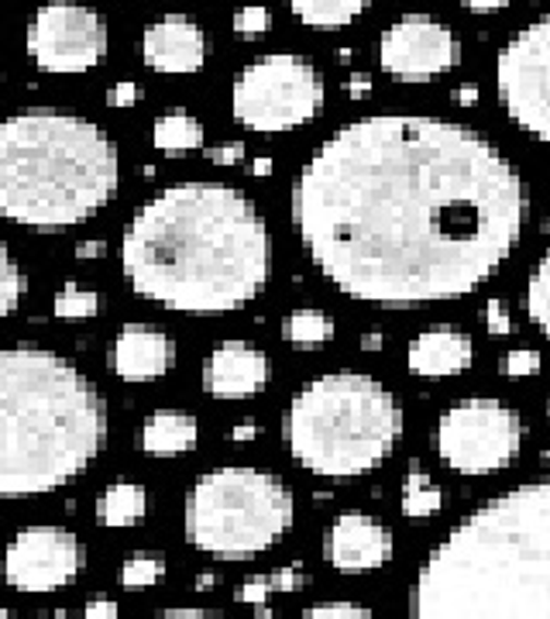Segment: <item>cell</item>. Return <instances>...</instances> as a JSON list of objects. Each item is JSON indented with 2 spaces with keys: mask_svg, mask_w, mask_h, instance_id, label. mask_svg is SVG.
Returning <instances> with one entry per match:
<instances>
[{
  "mask_svg": "<svg viewBox=\"0 0 550 619\" xmlns=\"http://www.w3.org/2000/svg\"><path fill=\"white\" fill-rule=\"evenodd\" d=\"M21 293H25V275H21L17 262L11 259V251L0 245V317L17 310Z\"/></svg>",
  "mask_w": 550,
  "mask_h": 619,
  "instance_id": "obj_27",
  "label": "cell"
},
{
  "mask_svg": "<svg viewBox=\"0 0 550 619\" xmlns=\"http://www.w3.org/2000/svg\"><path fill=\"white\" fill-rule=\"evenodd\" d=\"M506 4L510 0H465V8H471V11H502Z\"/></svg>",
  "mask_w": 550,
  "mask_h": 619,
  "instance_id": "obj_40",
  "label": "cell"
},
{
  "mask_svg": "<svg viewBox=\"0 0 550 619\" xmlns=\"http://www.w3.org/2000/svg\"><path fill=\"white\" fill-rule=\"evenodd\" d=\"M499 372L506 376V379L537 376V372H540V352H534V348H516V352H510V355H502Z\"/></svg>",
  "mask_w": 550,
  "mask_h": 619,
  "instance_id": "obj_29",
  "label": "cell"
},
{
  "mask_svg": "<svg viewBox=\"0 0 550 619\" xmlns=\"http://www.w3.org/2000/svg\"><path fill=\"white\" fill-rule=\"evenodd\" d=\"M372 90V76H364V73H351V80H348V94L355 97V100H361L364 94H369Z\"/></svg>",
  "mask_w": 550,
  "mask_h": 619,
  "instance_id": "obj_37",
  "label": "cell"
},
{
  "mask_svg": "<svg viewBox=\"0 0 550 619\" xmlns=\"http://www.w3.org/2000/svg\"><path fill=\"white\" fill-rule=\"evenodd\" d=\"M86 550L62 526H28L4 550V579L21 592H52L76 582Z\"/></svg>",
  "mask_w": 550,
  "mask_h": 619,
  "instance_id": "obj_12",
  "label": "cell"
},
{
  "mask_svg": "<svg viewBox=\"0 0 550 619\" xmlns=\"http://www.w3.org/2000/svg\"><path fill=\"white\" fill-rule=\"evenodd\" d=\"M138 97H142V86L138 83H118V86L107 90L110 107H131V104H138Z\"/></svg>",
  "mask_w": 550,
  "mask_h": 619,
  "instance_id": "obj_34",
  "label": "cell"
},
{
  "mask_svg": "<svg viewBox=\"0 0 550 619\" xmlns=\"http://www.w3.org/2000/svg\"><path fill=\"white\" fill-rule=\"evenodd\" d=\"M454 100L462 104V107H471L475 100H478V86L475 83H465V86H457L454 90Z\"/></svg>",
  "mask_w": 550,
  "mask_h": 619,
  "instance_id": "obj_38",
  "label": "cell"
},
{
  "mask_svg": "<svg viewBox=\"0 0 550 619\" xmlns=\"http://www.w3.org/2000/svg\"><path fill=\"white\" fill-rule=\"evenodd\" d=\"M196 438H200L196 417L179 409H158L142 427V448L145 454H155V457L187 454L196 448Z\"/></svg>",
  "mask_w": 550,
  "mask_h": 619,
  "instance_id": "obj_19",
  "label": "cell"
},
{
  "mask_svg": "<svg viewBox=\"0 0 550 619\" xmlns=\"http://www.w3.org/2000/svg\"><path fill=\"white\" fill-rule=\"evenodd\" d=\"M526 221L516 166L481 134L420 114L334 131L292 182L307 255L344 296L409 307L475 293Z\"/></svg>",
  "mask_w": 550,
  "mask_h": 619,
  "instance_id": "obj_1",
  "label": "cell"
},
{
  "mask_svg": "<svg viewBox=\"0 0 550 619\" xmlns=\"http://www.w3.org/2000/svg\"><path fill=\"white\" fill-rule=\"evenodd\" d=\"M28 52L45 73H86L107 56V25L80 0H49L28 28Z\"/></svg>",
  "mask_w": 550,
  "mask_h": 619,
  "instance_id": "obj_11",
  "label": "cell"
},
{
  "mask_svg": "<svg viewBox=\"0 0 550 619\" xmlns=\"http://www.w3.org/2000/svg\"><path fill=\"white\" fill-rule=\"evenodd\" d=\"M107 255V245L104 241H80L76 245V259H104Z\"/></svg>",
  "mask_w": 550,
  "mask_h": 619,
  "instance_id": "obj_36",
  "label": "cell"
},
{
  "mask_svg": "<svg viewBox=\"0 0 550 619\" xmlns=\"http://www.w3.org/2000/svg\"><path fill=\"white\" fill-rule=\"evenodd\" d=\"M110 365L124 382H152L163 379L176 365V344L169 334L148 324H128L113 337Z\"/></svg>",
  "mask_w": 550,
  "mask_h": 619,
  "instance_id": "obj_17",
  "label": "cell"
},
{
  "mask_svg": "<svg viewBox=\"0 0 550 619\" xmlns=\"http://www.w3.org/2000/svg\"><path fill=\"white\" fill-rule=\"evenodd\" d=\"M206 158H211L214 166H238L244 158V145L241 142H231V145H217L206 152Z\"/></svg>",
  "mask_w": 550,
  "mask_h": 619,
  "instance_id": "obj_35",
  "label": "cell"
},
{
  "mask_svg": "<svg viewBox=\"0 0 550 619\" xmlns=\"http://www.w3.org/2000/svg\"><path fill=\"white\" fill-rule=\"evenodd\" d=\"M203 385L211 396H255L268 385V358L248 341H224L203 365Z\"/></svg>",
  "mask_w": 550,
  "mask_h": 619,
  "instance_id": "obj_15",
  "label": "cell"
},
{
  "mask_svg": "<svg viewBox=\"0 0 550 619\" xmlns=\"http://www.w3.org/2000/svg\"><path fill=\"white\" fill-rule=\"evenodd\" d=\"M145 510H148L145 486H138V481H113L97 502V520L104 526H113V531H124V526L142 523Z\"/></svg>",
  "mask_w": 550,
  "mask_h": 619,
  "instance_id": "obj_20",
  "label": "cell"
},
{
  "mask_svg": "<svg viewBox=\"0 0 550 619\" xmlns=\"http://www.w3.org/2000/svg\"><path fill=\"white\" fill-rule=\"evenodd\" d=\"M121 158L110 134L62 110H25L0 121V217L69 227L118 193Z\"/></svg>",
  "mask_w": 550,
  "mask_h": 619,
  "instance_id": "obj_5",
  "label": "cell"
},
{
  "mask_svg": "<svg viewBox=\"0 0 550 619\" xmlns=\"http://www.w3.org/2000/svg\"><path fill=\"white\" fill-rule=\"evenodd\" d=\"M214 585V575H200L196 579V588H211Z\"/></svg>",
  "mask_w": 550,
  "mask_h": 619,
  "instance_id": "obj_45",
  "label": "cell"
},
{
  "mask_svg": "<svg viewBox=\"0 0 550 619\" xmlns=\"http://www.w3.org/2000/svg\"><path fill=\"white\" fill-rule=\"evenodd\" d=\"M152 142H155L158 152H166V155H187V152L203 145V124L187 110L163 114L152 128Z\"/></svg>",
  "mask_w": 550,
  "mask_h": 619,
  "instance_id": "obj_21",
  "label": "cell"
},
{
  "mask_svg": "<svg viewBox=\"0 0 550 619\" xmlns=\"http://www.w3.org/2000/svg\"><path fill=\"white\" fill-rule=\"evenodd\" d=\"M486 328H489V334H495V337L516 331L513 313H510V307L502 303V300H489V303H486Z\"/></svg>",
  "mask_w": 550,
  "mask_h": 619,
  "instance_id": "obj_31",
  "label": "cell"
},
{
  "mask_svg": "<svg viewBox=\"0 0 550 619\" xmlns=\"http://www.w3.org/2000/svg\"><path fill=\"white\" fill-rule=\"evenodd\" d=\"M107 444V406L73 361L0 352V499L41 496L83 475Z\"/></svg>",
  "mask_w": 550,
  "mask_h": 619,
  "instance_id": "obj_4",
  "label": "cell"
},
{
  "mask_svg": "<svg viewBox=\"0 0 550 619\" xmlns=\"http://www.w3.org/2000/svg\"><path fill=\"white\" fill-rule=\"evenodd\" d=\"M272 592H279V585H275V575H272V579H251V582L241 585L238 599H241V603H251V606H262Z\"/></svg>",
  "mask_w": 550,
  "mask_h": 619,
  "instance_id": "obj_32",
  "label": "cell"
},
{
  "mask_svg": "<svg viewBox=\"0 0 550 619\" xmlns=\"http://www.w3.org/2000/svg\"><path fill=\"white\" fill-rule=\"evenodd\" d=\"M523 448L519 413L495 400H465L438 424V454L457 475H492L516 462Z\"/></svg>",
  "mask_w": 550,
  "mask_h": 619,
  "instance_id": "obj_9",
  "label": "cell"
},
{
  "mask_svg": "<svg viewBox=\"0 0 550 619\" xmlns=\"http://www.w3.org/2000/svg\"><path fill=\"white\" fill-rule=\"evenodd\" d=\"M292 492L259 468H217L196 478L187 496V540L224 561L255 558L292 526Z\"/></svg>",
  "mask_w": 550,
  "mask_h": 619,
  "instance_id": "obj_7",
  "label": "cell"
},
{
  "mask_svg": "<svg viewBox=\"0 0 550 619\" xmlns=\"http://www.w3.org/2000/svg\"><path fill=\"white\" fill-rule=\"evenodd\" d=\"M393 558V537L369 513H340L327 531V561L344 575L375 571Z\"/></svg>",
  "mask_w": 550,
  "mask_h": 619,
  "instance_id": "obj_14",
  "label": "cell"
},
{
  "mask_svg": "<svg viewBox=\"0 0 550 619\" xmlns=\"http://www.w3.org/2000/svg\"><path fill=\"white\" fill-rule=\"evenodd\" d=\"M471 337L454 331V328H430L420 337H412L409 352H406V365L412 376L423 379H447L465 372L471 365Z\"/></svg>",
  "mask_w": 550,
  "mask_h": 619,
  "instance_id": "obj_18",
  "label": "cell"
},
{
  "mask_svg": "<svg viewBox=\"0 0 550 619\" xmlns=\"http://www.w3.org/2000/svg\"><path fill=\"white\" fill-rule=\"evenodd\" d=\"M495 90L513 124L550 145V17L534 21L499 52Z\"/></svg>",
  "mask_w": 550,
  "mask_h": 619,
  "instance_id": "obj_10",
  "label": "cell"
},
{
  "mask_svg": "<svg viewBox=\"0 0 550 619\" xmlns=\"http://www.w3.org/2000/svg\"><path fill=\"white\" fill-rule=\"evenodd\" d=\"M166 575V561L155 555H134L121 564V585L128 588H148L155 582H163Z\"/></svg>",
  "mask_w": 550,
  "mask_h": 619,
  "instance_id": "obj_28",
  "label": "cell"
},
{
  "mask_svg": "<svg viewBox=\"0 0 550 619\" xmlns=\"http://www.w3.org/2000/svg\"><path fill=\"white\" fill-rule=\"evenodd\" d=\"M526 313L550 337V251L537 262L530 286H526Z\"/></svg>",
  "mask_w": 550,
  "mask_h": 619,
  "instance_id": "obj_26",
  "label": "cell"
},
{
  "mask_svg": "<svg viewBox=\"0 0 550 619\" xmlns=\"http://www.w3.org/2000/svg\"><path fill=\"white\" fill-rule=\"evenodd\" d=\"M361 348H364V352H382V334H379V331H375V334H364V337H361Z\"/></svg>",
  "mask_w": 550,
  "mask_h": 619,
  "instance_id": "obj_42",
  "label": "cell"
},
{
  "mask_svg": "<svg viewBox=\"0 0 550 619\" xmlns=\"http://www.w3.org/2000/svg\"><path fill=\"white\" fill-rule=\"evenodd\" d=\"M379 62L388 76L406 83H423L444 76L462 62V41L457 35L430 17H403L379 41Z\"/></svg>",
  "mask_w": 550,
  "mask_h": 619,
  "instance_id": "obj_13",
  "label": "cell"
},
{
  "mask_svg": "<svg viewBox=\"0 0 550 619\" xmlns=\"http://www.w3.org/2000/svg\"><path fill=\"white\" fill-rule=\"evenodd\" d=\"M121 265L138 296L182 310L248 307L268 283V227L241 190L179 182L152 197L128 224Z\"/></svg>",
  "mask_w": 550,
  "mask_h": 619,
  "instance_id": "obj_2",
  "label": "cell"
},
{
  "mask_svg": "<svg viewBox=\"0 0 550 619\" xmlns=\"http://www.w3.org/2000/svg\"><path fill=\"white\" fill-rule=\"evenodd\" d=\"M142 56L158 73H196L206 62V35L196 21L169 14L145 28Z\"/></svg>",
  "mask_w": 550,
  "mask_h": 619,
  "instance_id": "obj_16",
  "label": "cell"
},
{
  "mask_svg": "<svg viewBox=\"0 0 550 619\" xmlns=\"http://www.w3.org/2000/svg\"><path fill=\"white\" fill-rule=\"evenodd\" d=\"M255 433H259L255 420H244V424H238V427L231 430V441H251Z\"/></svg>",
  "mask_w": 550,
  "mask_h": 619,
  "instance_id": "obj_41",
  "label": "cell"
},
{
  "mask_svg": "<svg viewBox=\"0 0 550 619\" xmlns=\"http://www.w3.org/2000/svg\"><path fill=\"white\" fill-rule=\"evenodd\" d=\"M369 0H289L292 14L310 28H344L358 21Z\"/></svg>",
  "mask_w": 550,
  "mask_h": 619,
  "instance_id": "obj_22",
  "label": "cell"
},
{
  "mask_svg": "<svg viewBox=\"0 0 550 619\" xmlns=\"http://www.w3.org/2000/svg\"><path fill=\"white\" fill-rule=\"evenodd\" d=\"M324 76L303 56L275 52L241 69L231 90V107L238 124L248 131L279 134L313 121L324 110Z\"/></svg>",
  "mask_w": 550,
  "mask_h": 619,
  "instance_id": "obj_8",
  "label": "cell"
},
{
  "mask_svg": "<svg viewBox=\"0 0 550 619\" xmlns=\"http://www.w3.org/2000/svg\"><path fill=\"white\" fill-rule=\"evenodd\" d=\"M441 507H444L441 486L420 468H412L403 481V513L409 520H427V516H438Z\"/></svg>",
  "mask_w": 550,
  "mask_h": 619,
  "instance_id": "obj_24",
  "label": "cell"
},
{
  "mask_svg": "<svg viewBox=\"0 0 550 619\" xmlns=\"http://www.w3.org/2000/svg\"><path fill=\"white\" fill-rule=\"evenodd\" d=\"M272 28V14L265 8H241L235 14V32L241 35H262Z\"/></svg>",
  "mask_w": 550,
  "mask_h": 619,
  "instance_id": "obj_30",
  "label": "cell"
},
{
  "mask_svg": "<svg viewBox=\"0 0 550 619\" xmlns=\"http://www.w3.org/2000/svg\"><path fill=\"white\" fill-rule=\"evenodd\" d=\"M283 438L289 454L313 475H369L399 444L403 409L379 379L331 372L296 393L286 409Z\"/></svg>",
  "mask_w": 550,
  "mask_h": 619,
  "instance_id": "obj_6",
  "label": "cell"
},
{
  "mask_svg": "<svg viewBox=\"0 0 550 619\" xmlns=\"http://www.w3.org/2000/svg\"><path fill=\"white\" fill-rule=\"evenodd\" d=\"M163 616H211L206 609H163Z\"/></svg>",
  "mask_w": 550,
  "mask_h": 619,
  "instance_id": "obj_44",
  "label": "cell"
},
{
  "mask_svg": "<svg viewBox=\"0 0 550 619\" xmlns=\"http://www.w3.org/2000/svg\"><path fill=\"white\" fill-rule=\"evenodd\" d=\"M83 612H86V616H118V603H107V599H100V603H89Z\"/></svg>",
  "mask_w": 550,
  "mask_h": 619,
  "instance_id": "obj_39",
  "label": "cell"
},
{
  "mask_svg": "<svg viewBox=\"0 0 550 619\" xmlns=\"http://www.w3.org/2000/svg\"><path fill=\"white\" fill-rule=\"evenodd\" d=\"M286 341L292 348L300 352H310V348H320V344H327L334 337V324L324 310H313V307H303V310H292L286 317V328H283Z\"/></svg>",
  "mask_w": 550,
  "mask_h": 619,
  "instance_id": "obj_23",
  "label": "cell"
},
{
  "mask_svg": "<svg viewBox=\"0 0 550 619\" xmlns=\"http://www.w3.org/2000/svg\"><path fill=\"white\" fill-rule=\"evenodd\" d=\"M251 172H255V176H272V158H255Z\"/></svg>",
  "mask_w": 550,
  "mask_h": 619,
  "instance_id": "obj_43",
  "label": "cell"
},
{
  "mask_svg": "<svg viewBox=\"0 0 550 619\" xmlns=\"http://www.w3.org/2000/svg\"><path fill=\"white\" fill-rule=\"evenodd\" d=\"M372 609L355 606V603H316L307 609V616H369Z\"/></svg>",
  "mask_w": 550,
  "mask_h": 619,
  "instance_id": "obj_33",
  "label": "cell"
},
{
  "mask_svg": "<svg viewBox=\"0 0 550 619\" xmlns=\"http://www.w3.org/2000/svg\"><path fill=\"white\" fill-rule=\"evenodd\" d=\"M100 310V293L86 289L80 283H65L56 296V317L65 320V324H80V320H89Z\"/></svg>",
  "mask_w": 550,
  "mask_h": 619,
  "instance_id": "obj_25",
  "label": "cell"
},
{
  "mask_svg": "<svg viewBox=\"0 0 550 619\" xmlns=\"http://www.w3.org/2000/svg\"><path fill=\"white\" fill-rule=\"evenodd\" d=\"M412 616H550V478L486 502L430 550Z\"/></svg>",
  "mask_w": 550,
  "mask_h": 619,
  "instance_id": "obj_3",
  "label": "cell"
}]
</instances>
